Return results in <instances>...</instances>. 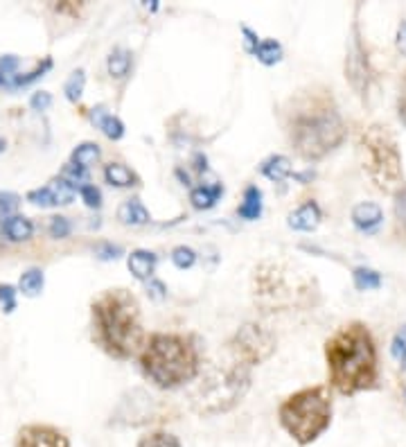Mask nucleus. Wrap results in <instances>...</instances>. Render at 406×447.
Instances as JSON below:
<instances>
[{
    "mask_svg": "<svg viewBox=\"0 0 406 447\" xmlns=\"http://www.w3.org/2000/svg\"><path fill=\"white\" fill-rule=\"evenodd\" d=\"M289 142L305 161H320L346 140V122L327 91H303L285 107Z\"/></svg>",
    "mask_w": 406,
    "mask_h": 447,
    "instance_id": "1",
    "label": "nucleus"
},
{
    "mask_svg": "<svg viewBox=\"0 0 406 447\" xmlns=\"http://www.w3.org/2000/svg\"><path fill=\"white\" fill-rule=\"evenodd\" d=\"M330 384L343 396L377 387V348L370 330L352 321L325 341Z\"/></svg>",
    "mask_w": 406,
    "mask_h": 447,
    "instance_id": "2",
    "label": "nucleus"
},
{
    "mask_svg": "<svg viewBox=\"0 0 406 447\" xmlns=\"http://www.w3.org/2000/svg\"><path fill=\"white\" fill-rule=\"evenodd\" d=\"M93 341L113 359H131L144 344L140 305L129 289H107L90 305Z\"/></svg>",
    "mask_w": 406,
    "mask_h": 447,
    "instance_id": "3",
    "label": "nucleus"
},
{
    "mask_svg": "<svg viewBox=\"0 0 406 447\" xmlns=\"http://www.w3.org/2000/svg\"><path fill=\"white\" fill-rule=\"evenodd\" d=\"M140 368L158 389H176L199 375V346L176 332H154L140 348Z\"/></svg>",
    "mask_w": 406,
    "mask_h": 447,
    "instance_id": "4",
    "label": "nucleus"
},
{
    "mask_svg": "<svg viewBox=\"0 0 406 447\" xmlns=\"http://www.w3.org/2000/svg\"><path fill=\"white\" fill-rule=\"evenodd\" d=\"M278 420L298 445H311L332 425L330 387H307L291 393L278 407Z\"/></svg>",
    "mask_w": 406,
    "mask_h": 447,
    "instance_id": "5",
    "label": "nucleus"
},
{
    "mask_svg": "<svg viewBox=\"0 0 406 447\" xmlns=\"http://www.w3.org/2000/svg\"><path fill=\"white\" fill-rule=\"evenodd\" d=\"M359 159L370 181L381 192H400L404 183L398 140L384 124H370L359 138Z\"/></svg>",
    "mask_w": 406,
    "mask_h": 447,
    "instance_id": "6",
    "label": "nucleus"
},
{
    "mask_svg": "<svg viewBox=\"0 0 406 447\" xmlns=\"http://www.w3.org/2000/svg\"><path fill=\"white\" fill-rule=\"evenodd\" d=\"M307 283H296L294 267L283 260H266L253 274V298L262 312H285L309 296Z\"/></svg>",
    "mask_w": 406,
    "mask_h": 447,
    "instance_id": "7",
    "label": "nucleus"
},
{
    "mask_svg": "<svg viewBox=\"0 0 406 447\" xmlns=\"http://www.w3.org/2000/svg\"><path fill=\"white\" fill-rule=\"evenodd\" d=\"M251 375L248 366L231 359L228 363H219L212 368L201 382L199 393L194 398V407L203 415H215L233 409L237 402H242L246 396Z\"/></svg>",
    "mask_w": 406,
    "mask_h": 447,
    "instance_id": "8",
    "label": "nucleus"
},
{
    "mask_svg": "<svg viewBox=\"0 0 406 447\" xmlns=\"http://www.w3.org/2000/svg\"><path fill=\"white\" fill-rule=\"evenodd\" d=\"M276 335L269 328L259 323H244L231 339L233 359L244 363V366H259L276 352Z\"/></svg>",
    "mask_w": 406,
    "mask_h": 447,
    "instance_id": "9",
    "label": "nucleus"
},
{
    "mask_svg": "<svg viewBox=\"0 0 406 447\" xmlns=\"http://www.w3.org/2000/svg\"><path fill=\"white\" fill-rule=\"evenodd\" d=\"M346 79H350L352 88H355L361 98L368 95L370 79H372V70H370V64H368L366 52H363V46H361V39H359V29H357V25H355V29H352V46H350L348 57H346Z\"/></svg>",
    "mask_w": 406,
    "mask_h": 447,
    "instance_id": "10",
    "label": "nucleus"
},
{
    "mask_svg": "<svg viewBox=\"0 0 406 447\" xmlns=\"http://www.w3.org/2000/svg\"><path fill=\"white\" fill-rule=\"evenodd\" d=\"M16 447H70L68 436L52 425H23L16 432Z\"/></svg>",
    "mask_w": 406,
    "mask_h": 447,
    "instance_id": "11",
    "label": "nucleus"
},
{
    "mask_svg": "<svg viewBox=\"0 0 406 447\" xmlns=\"http://www.w3.org/2000/svg\"><path fill=\"white\" fill-rule=\"evenodd\" d=\"M384 222V211L379 204L361 201L352 208V224L361 233H377V228Z\"/></svg>",
    "mask_w": 406,
    "mask_h": 447,
    "instance_id": "12",
    "label": "nucleus"
},
{
    "mask_svg": "<svg viewBox=\"0 0 406 447\" xmlns=\"http://www.w3.org/2000/svg\"><path fill=\"white\" fill-rule=\"evenodd\" d=\"M320 220H323V213H320L318 204L316 201H307L300 208H296V211L287 217V224H289V228H294V231L311 233L320 224Z\"/></svg>",
    "mask_w": 406,
    "mask_h": 447,
    "instance_id": "13",
    "label": "nucleus"
},
{
    "mask_svg": "<svg viewBox=\"0 0 406 447\" xmlns=\"http://www.w3.org/2000/svg\"><path fill=\"white\" fill-rule=\"evenodd\" d=\"M156 265H158V255L154 251H147V248H135V251H131L127 258L129 272L138 280H151Z\"/></svg>",
    "mask_w": 406,
    "mask_h": 447,
    "instance_id": "14",
    "label": "nucleus"
},
{
    "mask_svg": "<svg viewBox=\"0 0 406 447\" xmlns=\"http://www.w3.org/2000/svg\"><path fill=\"white\" fill-rule=\"evenodd\" d=\"M90 120L97 129H102V133L109 140H120L124 136V122L113 116V113H109L107 107L90 109Z\"/></svg>",
    "mask_w": 406,
    "mask_h": 447,
    "instance_id": "15",
    "label": "nucleus"
},
{
    "mask_svg": "<svg viewBox=\"0 0 406 447\" xmlns=\"http://www.w3.org/2000/svg\"><path fill=\"white\" fill-rule=\"evenodd\" d=\"M259 172H262L269 181H287L294 176V168H291V161L287 159V156L283 154H273L269 156L266 161H262V165H259Z\"/></svg>",
    "mask_w": 406,
    "mask_h": 447,
    "instance_id": "16",
    "label": "nucleus"
},
{
    "mask_svg": "<svg viewBox=\"0 0 406 447\" xmlns=\"http://www.w3.org/2000/svg\"><path fill=\"white\" fill-rule=\"evenodd\" d=\"M3 235L9 242H27L34 235V224L25 215H12L3 222Z\"/></svg>",
    "mask_w": 406,
    "mask_h": 447,
    "instance_id": "17",
    "label": "nucleus"
},
{
    "mask_svg": "<svg viewBox=\"0 0 406 447\" xmlns=\"http://www.w3.org/2000/svg\"><path fill=\"white\" fill-rule=\"evenodd\" d=\"M104 179H107V183L113 185V188H133V185L140 183L138 174L131 168H127L124 163H109L107 168H104Z\"/></svg>",
    "mask_w": 406,
    "mask_h": 447,
    "instance_id": "18",
    "label": "nucleus"
},
{
    "mask_svg": "<svg viewBox=\"0 0 406 447\" xmlns=\"http://www.w3.org/2000/svg\"><path fill=\"white\" fill-rule=\"evenodd\" d=\"M237 215L246 222L259 220V215H262V190H259L257 185H248L244 190L242 204L237 208Z\"/></svg>",
    "mask_w": 406,
    "mask_h": 447,
    "instance_id": "19",
    "label": "nucleus"
},
{
    "mask_svg": "<svg viewBox=\"0 0 406 447\" xmlns=\"http://www.w3.org/2000/svg\"><path fill=\"white\" fill-rule=\"evenodd\" d=\"M224 194V185L222 183H212V185H199L190 192V201L196 211H210L212 206H217V201L222 199Z\"/></svg>",
    "mask_w": 406,
    "mask_h": 447,
    "instance_id": "20",
    "label": "nucleus"
},
{
    "mask_svg": "<svg viewBox=\"0 0 406 447\" xmlns=\"http://www.w3.org/2000/svg\"><path fill=\"white\" fill-rule=\"evenodd\" d=\"M118 220L127 226H142V224H147L151 217L140 199H127L118 208Z\"/></svg>",
    "mask_w": 406,
    "mask_h": 447,
    "instance_id": "21",
    "label": "nucleus"
},
{
    "mask_svg": "<svg viewBox=\"0 0 406 447\" xmlns=\"http://www.w3.org/2000/svg\"><path fill=\"white\" fill-rule=\"evenodd\" d=\"M100 159H102V149L97 142H81L70 154V163L84 170H88L90 165H95Z\"/></svg>",
    "mask_w": 406,
    "mask_h": 447,
    "instance_id": "22",
    "label": "nucleus"
},
{
    "mask_svg": "<svg viewBox=\"0 0 406 447\" xmlns=\"http://www.w3.org/2000/svg\"><path fill=\"white\" fill-rule=\"evenodd\" d=\"M43 287H46V276H43L41 269L32 267V269H27V272L20 274L18 289L23 292V296L34 298V296H39L41 292H43Z\"/></svg>",
    "mask_w": 406,
    "mask_h": 447,
    "instance_id": "23",
    "label": "nucleus"
},
{
    "mask_svg": "<svg viewBox=\"0 0 406 447\" xmlns=\"http://www.w3.org/2000/svg\"><path fill=\"white\" fill-rule=\"evenodd\" d=\"M107 68H109L111 77L124 79L129 75V68H131V52L124 48H116L107 59Z\"/></svg>",
    "mask_w": 406,
    "mask_h": 447,
    "instance_id": "24",
    "label": "nucleus"
},
{
    "mask_svg": "<svg viewBox=\"0 0 406 447\" xmlns=\"http://www.w3.org/2000/svg\"><path fill=\"white\" fill-rule=\"evenodd\" d=\"M255 57H257L259 64L276 66V64L283 61L285 52H283V46H280L276 39H264V41H259V46L255 50Z\"/></svg>",
    "mask_w": 406,
    "mask_h": 447,
    "instance_id": "25",
    "label": "nucleus"
},
{
    "mask_svg": "<svg viewBox=\"0 0 406 447\" xmlns=\"http://www.w3.org/2000/svg\"><path fill=\"white\" fill-rule=\"evenodd\" d=\"M52 68V59L50 57H46L43 61H39V64L29 70V72H25V75H14V77H9L7 79V88H20V86H27V84H32V81H36V79H41L46 75V72Z\"/></svg>",
    "mask_w": 406,
    "mask_h": 447,
    "instance_id": "26",
    "label": "nucleus"
},
{
    "mask_svg": "<svg viewBox=\"0 0 406 447\" xmlns=\"http://www.w3.org/2000/svg\"><path fill=\"white\" fill-rule=\"evenodd\" d=\"M352 280H355V287L359 292H372V289L381 287V274L370 267H357L352 272Z\"/></svg>",
    "mask_w": 406,
    "mask_h": 447,
    "instance_id": "27",
    "label": "nucleus"
},
{
    "mask_svg": "<svg viewBox=\"0 0 406 447\" xmlns=\"http://www.w3.org/2000/svg\"><path fill=\"white\" fill-rule=\"evenodd\" d=\"M48 188H50L52 196H55V204H57V206H68V204H72V199H75V194H77V190L72 188V185H70L68 181L61 179V176H57V179H52Z\"/></svg>",
    "mask_w": 406,
    "mask_h": 447,
    "instance_id": "28",
    "label": "nucleus"
},
{
    "mask_svg": "<svg viewBox=\"0 0 406 447\" xmlns=\"http://www.w3.org/2000/svg\"><path fill=\"white\" fill-rule=\"evenodd\" d=\"M84 86H86V72L84 70H72L70 72V77L66 79V84H64V93H66V98L70 102H79L81 100V93H84Z\"/></svg>",
    "mask_w": 406,
    "mask_h": 447,
    "instance_id": "29",
    "label": "nucleus"
},
{
    "mask_svg": "<svg viewBox=\"0 0 406 447\" xmlns=\"http://www.w3.org/2000/svg\"><path fill=\"white\" fill-rule=\"evenodd\" d=\"M59 176H61L64 181H68L75 190H77V188H84V185H88V181H90L88 170L77 168V165H72V163H66Z\"/></svg>",
    "mask_w": 406,
    "mask_h": 447,
    "instance_id": "30",
    "label": "nucleus"
},
{
    "mask_svg": "<svg viewBox=\"0 0 406 447\" xmlns=\"http://www.w3.org/2000/svg\"><path fill=\"white\" fill-rule=\"evenodd\" d=\"M138 447H181V443L170 432H154L149 436H144V439H140Z\"/></svg>",
    "mask_w": 406,
    "mask_h": 447,
    "instance_id": "31",
    "label": "nucleus"
},
{
    "mask_svg": "<svg viewBox=\"0 0 406 447\" xmlns=\"http://www.w3.org/2000/svg\"><path fill=\"white\" fill-rule=\"evenodd\" d=\"M391 355L400 361L402 371H406V326H402L395 332L393 344H391Z\"/></svg>",
    "mask_w": 406,
    "mask_h": 447,
    "instance_id": "32",
    "label": "nucleus"
},
{
    "mask_svg": "<svg viewBox=\"0 0 406 447\" xmlns=\"http://www.w3.org/2000/svg\"><path fill=\"white\" fill-rule=\"evenodd\" d=\"M172 262L176 269H190L196 262V253L190 246H176L172 251Z\"/></svg>",
    "mask_w": 406,
    "mask_h": 447,
    "instance_id": "33",
    "label": "nucleus"
},
{
    "mask_svg": "<svg viewBox=\"0 0 406 447\" xmlns=\"http://www.w3.org/2000/svg\"><path fill=\"white\" fill-rule=\"evenodd\" d=\"M70 231H72V226H70V222L66 220V217H61V215L50 217V224H48L50 237H55V240H64V237L70 235Z\"/></svg>",
    "mask_w": 406,
    "mask_h": 447,
    "instance_id": "34",
    "label": "nucleus"
},
{
    "mask_svg": "<svg viewBox=\"0 0 406 447\" xmlns=\"http://www.w3.org/2000/svg\"><path fill=\"white\" fill-rule=\"evenodd\" d=\"M25 199H27L29 204L39 206V208H55V206H57V204H55V196H52V192H50L48 185H46V188L29 190Z\"/></svg>",
    "mask_w": 406,
    "mask_h": 447,
    "instance_id": "35",
    "label": "nucleus"
},
{
    "mask_svg": "<svg viewBox=\"0 0 406 447\" xmlns=\"http://www.w3.org/2000/svg\"><path fill=\"white\" fill-rule=\"evenodd\" d=\"M20 206V196L14 192H3L0 190V217H12Z\"/></svg>",
    "mask_w": 406,
    "mask_h": 447,
    "instance_id": "36",
    "label": "nucleus"
},
{
    "mask_svg": "<svg viewBox=\"0 0 406 447\" xmlns=\"http://www.w3.org/2000/svg\"><path fill=\"white\" fill-rule=\"evenodd\" d=\"M16 287L14 285H7V283H0V305H3L5 314H12L16 309Z\"/></svg>",
    "mask_w": 406,
    "mask_h": 447,
    "instance_id": "37",
    "label": "nucleus"
},
{
    "mask_svg": "<svg viewBox=\"0 0 406 447\" xmlns=\"http://www.w3.org/2000/svg\"><path fill=\"white\" fill-rule=\"evenodd\" d=\"M79 196L88 208H95V211H97V208H102V192L93 183L84 185V188H79Z\"/></svg>",
    "mask_w": 406,
    "mask_h": 447,
    "instance_id": "38",
    "label": "nucleus"
},
{
    "mask_svg": "<svg viewBox=\"0 0 406 447\" xmlns=\"http://www.w3.org/2000/svg\"><path fill=\"white\" fill-rule=\"evenodd\" d=\"M18 66H20V59L16 55H3V57H0V72H3L7 79L18 75Z\"/></svg>",
    "mask_w": 406,
    "mask_h": 447,
    "instance_id": "39",
    "label": "nucleus"
},
{
    "mask_svg": "<svg viewBox=\"0 0 406 447\" xmlns=\"http://www.w3.org/2000/svg\"><path fill=\"white\" fill-rule=\"evenodd\" d=\"M29 107L34 111H48L52 107V95L48 91H36L32 98H29Z\"/></svg>",
    "mask_w": 406,
    "mask_h": 447,
    "instance_id": "40",
    "label": "nucleus"
},
{
    "mask_svg": "<svg viewBox=\"0 0 406 447\" xmlns=\"http://www.w3.org/2000/svg\"><path fill=\"white\" fill-rule=\"evenodd\" d=\"M95 253H97L100 260H116V258L122 255V248L120 246H113V244H100L95 248Z\"/></svg>",
    "mask_w": 406,
    "mask_h": 447,
    "instance_id": "41",
    "label": "nucleus"
},
{
    "mask_svg": "<svg viewBox=\"0 0 406 447\" xmlns=\"http://www.w3.org/2000/svg\"><path fill=\"white\" fill-rule=\"evenodd\" d=\"M395 213H398L400 222L406 226V190L404 188L398 194H395Z\"/></svg>",
    "mask_w": 406,
    "mask_h": 447,
    "instance_id": "42",
    "label": "nucleus"
},
{
    "mask_svg": "<svg viewBox=\"0 0 406 447\" xmlns=\"http://www.w3.org/2000/svg\"><path fill=\"white\" fill-rule=\"evenodd\" d=\"M57 14H68V16H77L81 12V3H57L52 5Z\"/></svg>",
    "mask_w": 406,
    "mask_h": 447,
    "instance_id": "43",
    "label": "nucleus"
},
{
    "mask_svg": "<svg viewBox=\"0 0 406 447\" xmlns=\"http://www.w3.org/2000/svg\"><path fill=\"white\" fill-rule=\"evenodd\" d=\"M242 34L246 36V39H244V41H246V50L251 52V55H255V50H257V46H259V36L253 32L251 27H246V25L242 27Z\"/></svg>",
    "mask_w": 406,
    "mask_h": 447,
    "instance_id": "44",
    "label": "nucleus"
},
{
    "mask_svg": "<svg viewBox=\"0 0 406 447\" xmlns=\"http://www.w3.org/2000/svg\"><path fill=\"white\" fill-rule=\"evenodd\" d=\"M395 46H398L400 55L406 57V20L398 25V36H395Z\"/></svg>",
    "mask_w": 406,
    "mask_h": 447,
    "instance_id": "45",
    "label": "nucleus"
},
{
    "mask_svg": "<svg viewBox=\"0 0 406 447\" xmlns=\"http://www.w3.org/2000/svg\"><path fill=\"white\" fill-rule=\"evenodd\" d=\"M147 292H149L154 298H163V296H165V287H163L161 280H149V283H147Z\"/></svg>",
    "mask_w": 406,
    "mask_h": 447,
    "instance_id": "46",
    "label": "nucleus"
},
{
    "mask_svg": "<svg viewBox=\"0 0 406 447\" xmlns=\"http://www.w3.org/2000/svg\"><path fill=\"white\" fill-rule=\"evenodd\" d=\"M398 109H400V118H402V122L406 124V79H404V88H402V95H400Z\"/></svg>",
    "mask_w": 406,
    "mask_h": 447,
    "instance_id": "47",
    "label": "nucleus"
},
{
    "mask_svg": "<svg viewBox=\"0 0 406 447\" xmlns=\"http://www.w3.org/2000/svg\"><path fill=\"white\" fill-rule=\"evenodd\" d=\"M5 147H7V140H5V138H0V154L5 152Z\"/></svg>",
    "mask_w": 406,
    "mask_h": 447,
    "instance_id": "48",
    "label": "nucleus"
},
{
    "mask_svg": "<svg viewBox=\"0 0 406 447\" xmlns=\"http://www.w3.org/2000/svg\"><path fill=\"white\" fill-rule=\"evenodd\" d=\"M7 84V77L3 75V72H0V86H5Z\"/></svg>",
    "mask_w": 406,
    "mask_h": 447,
    "instance_id": "49",
    "label": "nucleus"
},
{
    "mask_svg": "<svg viewBox=\"0 0 406 447\" xmlns=\"http://www.w3.org/2000/svg\"><path fill=\"white\" fill-rule=\"evenodd\" d=\"M404 400H406V389H404Z\"/></svg>",
    "mask_w": 406,
    "mask_h": 447,
    "instance_id": "50",
    "label": "nucleus"
}]
</instances>
